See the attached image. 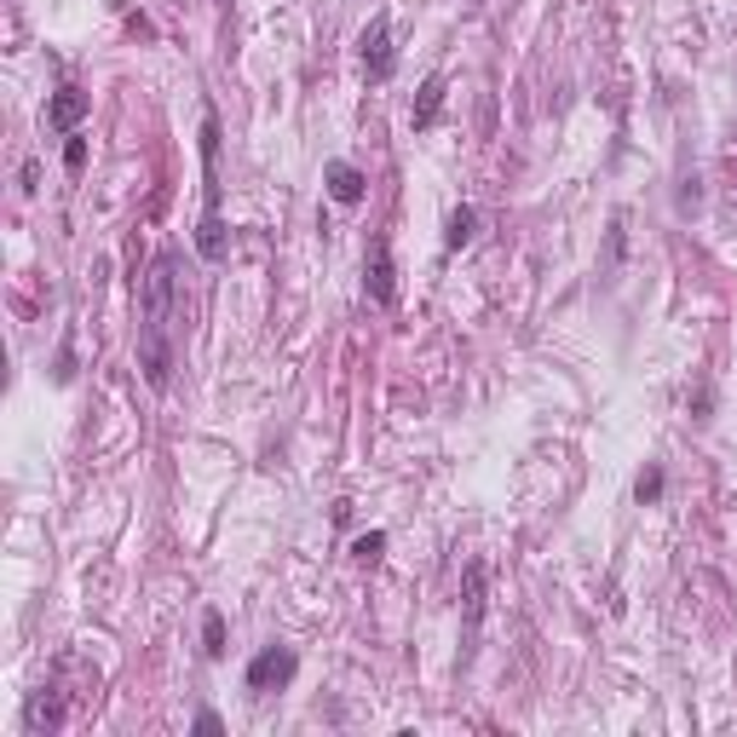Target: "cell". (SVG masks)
Instances as JSON below:
<instances>
[{
  "label": "cell",
  "instance_id": "cell-4",
  "mask_svg": "<svg viewBox=\"0 0 737 737\" xmlns=\"http://www.w3.org/2000/svg\"><path fill=\"white\" fill-rule=\"evenodd\" d=\"M294 674H300V657L289 646H265L242 669V685H248V692H283V685H294Z\"/></svg>",
  "mask_w": 737,
  "mask_h": 737
},
{
  "label": "cell",
  "instance_id": "cell-3",
  "mask_svg": "<svg viewBox=\"0 0 737 737\" xmlns=\"http://www.w3.org/2000/svg\"><path fill=\"white\" fill-rule=\"evenodd\" d=\"M358 58H364V75L380 87V82H392V69H398V46H392V18L387 12H375L369 18V30L358 35Z\"/></svg>",
  "mask_w": 737,
  "mask_h": 737
},
{
  "label": "cell",
  "instance_id": "cell-11",
  "mask_svg": "<svg viewBox=\"0 0 737 737\" xmlns=\"http://www.w3.org/2000/svg\"><path fill=\"white\" fill-rule=\"evenodd\" d=\"M473 237H478V208H467V202H462V208L449 214V225H444V248H449V253H462Z\"/></svg>",
  "mask_w": 737,
  "mask_h": 737
},
{
  "label": "cell",
  "instance_id": "cell-16",
  "mask_svg": "<svg viewBox=\"0 0 737 737\" xmlns=\"http://www.w3.org/2000/svg\"><path fill=\"white\" fill-rule=\"evenodd\" d=\"M64 167H69V173H82V167H87V139H82V133H69V144H64Z\"/></svg>",
  "mask_w": 737,
  "mask_h": 737
},
{
  "label": "cell",
  "instance_id": "cell-17",
  "mask_svg": "<svg viewBox=\"0 0 737 737\" xmlns=\"http://www.w3.org/2000/svg\"><path fill=\"white\" fill-rule=\"evenodd\" d=\"M703 208V191H697V180H685V191H680V214H697Z\"/></svg>",
  "mask_w": 737,
  "mask_h": 737
},
{
  "label": "cell",
  "instance_id": "cell-7",
  "mask_svg": "<svg viewBox=\"0 0 737 737\" xmlns=\"http://www.w3.org/2000/svg\"><path fill=\"white\" fill-rule=\"evenodd\" d=\"M64 720H69V708H64L58 685H41V692L23 703V726H30V731H58Z\"/></svg>",
  "mask_w": 737,
  "mask_h": 737
},
{
  "label": "cell",
  "instance_id": "cell-6",
  "mask_svg": "<svg viewBox=\"0 0 737 737\" xmlns=\"http://www.w3.org/2000/svg\"><path fill=\"white\" fill-rule=\"evenodd\" d=\"M87 110H93V93H82V87H58L53 98H46V127H53V133H75V127H82L87 121Z\"/></svg>",
  "mask_w": 737,
  "mask_h": 737
},
{
  "label": "cell",
  "instance_id": "cell-19",
  "mask_svg": "<svg viewBox=\"0 0 737 737\" xmlns=\"http://www.w3.org/2000/svg\"><path fill=\"white\" fill-rule=\"evenodd\" d=\"M225 7H231V0H225Z\"/></svg>",
  "mask_w": 737,
  "mask_h": 737
},
{
  "label": "cell",
  "instance_id": "cell-1",
  "mask_svg": "<svg viewBox=\"0 0 737 737\" xmlns=\"http://www.w3.org/2000/svg\"><path fill=\"white\" fill-rule=\"evenodd\" d=\"M173 265H180V253L162 248L139 289V369L150 392L173 387V340H180V277H173Z\"/></svg>",
  "mask_w": 737,
  "mask_h": 737
},
{
  "label": "cell",
  "instance_id": "cell-9",
  "mask_svg": "<svg viewBox=\"0 0 737 737\" xmlns=\"http://www.w3.org/2000/svg\"><path fill=\"white\" fill-rule=\"evenodd\" d=\"M467 588H462V611H467V640H478V622H485V559H467Z\"/></svg>",
  "mask_w": 737,
  "mask_h": 737
},
{
  "label": "cell",
  "instance_id": "cell-12",
  "mask_svg": "<svg viewBox=\"0 0 737 737\" xmlns=\"http://www.w3.org/2000/svg\"><path fill=\"white\" fill-rule=\"evenodd\" d=\"M202 651H208L214 663L225 657V617L219 611H202Z\"/></svg>",
  "mask_w": 737,
  "mask_h": 737
},
{
  "label": "cell",
  "instance_id": "cell-15",
  "mask_svg": "<svg viewBox=\"0 0 737 737\" xmlns=\"http://www.w3.org/2000/svg\"><path fill=\"white\" fill-rule=\"evenodd\" d=\"M53 380H58V387H69V380H75V340L64 335V346H58V364H53Z\"/></svg>",
  "mask_w": 737,
  "mask_h": 737
},
{
  "label": "cell",
  "instance_id": "cell-10",
  "mask_svg": "<svg viewBox=\"0 0 737 737\" xmlns=\"http://www.w3.org/2000/svg\"><path fill=\"white\" fill-rule=\"evenodd\" d=\"M438 116H444V75L432 69L426 82H421V93H415V116H410V121H415V133H426Z\"/></svg>",
  "mask_w": 737,
  "mask_h": 737
},
{
  "label": "cell",
  "instance_id": "cell-18",
  "mask_svg": "<svg viewBox=\"0 0 737 737\" xmlns=\"http://www.w3.org/2000/svg\"><path fill=\"white\" fill-rule=\"evenodd\" d=\"M191 726H196V731H225V720H219V715H214V708H202V715H196V720H191Z\"/></svg>",
  "mask_w": 737,
  "mask_h": 737
},
{
  "label": "cell",
  "instance_id": "cell-8",
  "mask_svg": "<svg viewBox=\"0 0 737 737\" xmlns=\"http://www.w3.org/2000/svg\"><path fill=\"white\" fill-rule=\"evenodd\" d=\"M323 185H328V196H335L340 208H358V202L369 196V180H364L351 162H328V167H323Z\"/></svg>",
  "mask_w": 737,
  "mask_h": 737
},
{
  "label": "cell",
  "instance_id": "cell-5",
  "mask_svg": "<svg viewBox=\"0 0 737 737\" xmlns=\"http://www.w3.org/2000/svg\"><path fill=\"white\" fill-rule=\"evenodd\" d=\"M364 289L375 306H392L398 300V265H392V237H375L369 242V260H364Z\"/></svg>",
  "mask_w": 737,
  "mask_h": 737
},
{
  "label": "cell",
  "instance_id": "cell-2",
  "mask_svg": "<svg viewBox=\"0 0 737 737\" xmlns=\"http://www.w3.org/2000/svg\"><path fill=\"white\" fill-rule=\"evenodd\" d=\"M219 202H225V185H219V110L202 105V225H196V253L208 265L225 260V219H219Z\"/></svg>",
  "mask_w": 737,
  "mask_h": 737
},
{
  "label": "cell",
  "instance_id": "cell-14",
  "mask_svg": "<svg viewBox=\"0 0 737 737\" xmlns=\"http://www.w3.org/2000/svg\"><path fill=\"white\" fill-rule=\"evenodd\" d=\"M657 496H663V467H646L640 478H633V501H640V507H651Z\"/></svg>",
  "mask_w": 737,
  "mask_h": 737
},
{
  "label": "cell",
  "instance_id": "cell-13",
  "mask_svg": "<svg viewBox=\"0 0 737 737\" xmlns=\"http://www.w3.org/2000/svg\"><path fill=\"white\" fill-rule=\"evenodd\" d=\"M380 553H387V530H369V537L351 542V559H358V565H380Z\"/></svg>",
  "mask_w": 737,
  "mask_h": 737
}]
</instances>
